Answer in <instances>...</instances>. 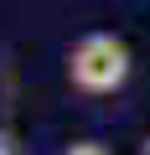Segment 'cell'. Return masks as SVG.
<instances>
[{"label":"cell","instance_id":"cell-1","mask_svg":"<svg viewBox=\"0 0 150 155\" xmlns=\"http://www.w3.org/2000/svg\"><path fill=\"white\" fill-rule=\"evenodd\" d=\"M129 72H135V57H129L124 36H114V31H88L67 47V83L88 98L119 93L129 83Z\"/></svg>","mask_w":150,"mask_h":155},{"label":"cell","instance_id":"cell-2","mask_svg":"<svg viewBox=\"0 0 150 155\" xmlns=\"http://www.w3.org/2000/svg\"><path fill=\"white\" fill-rule=\"evenodd\" d=\"M62 155H109V150H104L98 140H72V145H67Z\"/></svg>","mask_w":150,"mask_h":155},{"label":"cell","instance_id":"cell-3","mask_svg":"<svg viewBox=\"0 0 150 155\" xmlns=\"http://www.w3.org/2000/svg\"><path fill=\"white\" fill-rule=\"evenodd\" d=\"M135 155H150V134H145V140H140V150H135Z\"/></svg>","mask_w":150,"mask_h":155}]
</instances>
